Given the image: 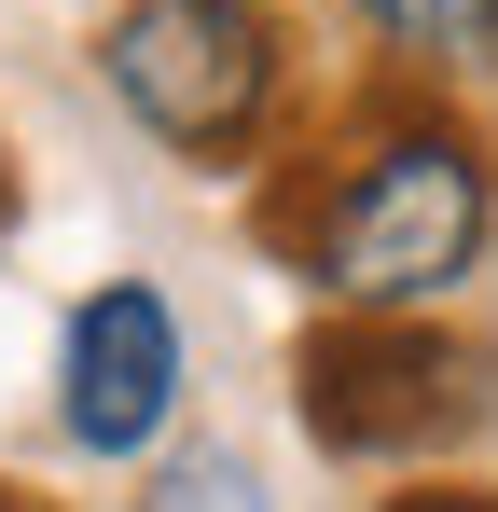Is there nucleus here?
I'll return each instance as SVG.
<instances>
[{
    "mask_svg": "<svg viewBox=\"0 0 498 512\" xmlns=\"http://www.w3.org/2000/svg\"><path fill=\"white\" fill-rule=\"evenodd\" d=\"M388 512H498V485H402Z\"/></svg>",
    "mask_w": 498,
    "mask_h": 512,
    "instance_id": "0eeeda50",
    "label": "nucleus"
},
{
    "mask_svg": "<svg viewBox=\"0 0 498 512\" xmlns=\"http://www.w3.org/2000/svg\"><path fill=\"white\" fill-rule=\"evenodd\" d=\"M125 512H277V485H263V457H236V443H153V471H139Z\"/></svg>",
    "mask_w": 498,
    "mask_h": 512,
    "instance_id": "423d86ee",
    "label": "nucleus"
},
{
    "mask_svg": "<svg viewBox=\"0 0 498 512\" xmlns=\"http://www.w3.org/2000/svg\"><path fill=\"white\" fill-rule=\"evenodd\" d=\"M180 388H194V346H180V305L153 277H97L56 333V429L83 457H153L180 429Z\"/></svg>",
    "mask_w": 498,
    "mask_h": 512,
    "instance_id": "20e7f679",
    "label": "nucleus"
},
{
    "mask_svg": "<svg viewBox=\"0 0 498 512\" xmlns=\"http://www.w3.org/2000/svg\"><path fill=\"white\" fill-rule=\"evenodd\" d=\"M485 250H498V153L429 97H374L291 222L319 319H443L485 277Z\"/></svg>",
    "mask_w": 498,
    "mask_h": 512,
    "instance_id": "f257e3e1",
    "label": "nucleus"
},
{
    "mask_svg": "<svg viewBox=\"0 0 498 512\" xmlns=\"http://www.w3.org/2000/svg\"><path fill=\"white\" fill-rule=\"evenodd\" d=\"M97 84L153 153L236 167L291 97V42H277L263 0H111L97 14Z\"/></svg>",
    "mask_w": 498,
    "mask_h": 512,
    "instance_id": "f03ea898",
    "label": "nucleus"
},
{
    "mask_svg": "<svg viewBox=\"0 0 498 512\" xmlns=\"http://www.w3.org/2000/svg\"><path fill=\"white\" fill-rule=\"evenodd\" d=\"M291 402L332 457H443L498 416V360L443 319H319L291 346Z\"/></svg>",
    "mask_w": 498,
    "mask_h": 512,
    "instance_id": "7ed1b4c3",
    "label": "nucleus"
},
{
    "mask_svg": "<svg viewBox=\"0 0 498 512\" xmlns=\"http://www.w3.org/2000/svg\"><path fill=\"white\" fill-rule=\"evenodd\" d=\"M346 14L415 70H498V0H346Z\"/></svg>",
    "mask_w": 498,
    "mask_h": 512,
    "instance_id": "39448f33",
    "label": "nucleus"
},
{
    "mask_svg": "<svg viewBox=\"0 0 498 512\" xmlns=\"http://www.w3.org/2000/svg\"><path fill=\"white\" fill-rule=\"evenodd\" d=\"M0 222H14V167H0Z\"/></svg>",
    "mask_w": 498,
    "mask_h": 512,
    "instance_id": "6e6552de",
    "label": "nucleus"
}]
</instances>
